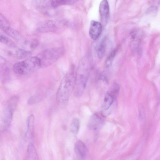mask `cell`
Segmentation results:
<instances>
[{"label": "cell", "mask_w": 160, "mask_h": 160, "mask_svg": "<svg viewBox=\"0 0 160 160\" xmlns=\"http://www.w3.org/2000/svg\"><path fill=\"white\" fill-rule=\"evenodd\" d=\"M76 68L72 65L62 80L57 92L56 100L61 108L65 107L74 90L75 82Z\"/></svg>", "instance_id": "obj_1"}, {"label": "cell", "mask_w": 160, "mask_h": 160, "mask_svg": "<svg viewBox=\"0 0 160 160\" xmlns=\"http://www.w3.org/2000/svg\"><path fill=\"white\" fill-rule=\"evenodd\" d=\"M86 55L80 61L76 71L75 85L74 89L75 96L80 97L86 88L90 67V59Z\"/></svg>", "instance_id": "obj_2"}, {"label": "cell", "mask_w": 160, "mask_h": 160, "mask_svg": "<svg viewBox=\"0 0 160 160\" xmlns=\"http://www.w3.org/2000/svg\"><path fill=\"white\" fill-rule=\"evenodd\" d=\"M65 50L63 47L48 49L41 52L37 56L41 68L51 65L62 56Z\"/></svg>", "instance_id": "obj_3"}, {"label": "cell", "mask_w": 160, "mask_h": 160, "mask_svg": "<svg viewBox=\"0 0 160 160\" xmlns=\"http://www.w3.org/2000/svg\"><path fill=\"white\" fill-rule=\"evenodd\" d=\"M39 59L37 56L30 57L14 64V72L19 75H26L34 72L41 68Z\"/></svg>", "instance_id": "obj_4"}, {"label": "cell", "mask_w": 160, "mask_h": 160, "mask_svg": "<svg viewBox=\"0 0 160 160\" xmlns=\"http://www.w3.org/2000/svg\"><path fill=\"white\" fill-rule=\"evenodd\" d=\"M18 104V102L14 100L9 99L8 101L2 117L1 126V130L2 131L7 130L10 126L14 112Z\"/></svg>", "instance_id": "obj_5"}, {"label": "cell", "mask_w": 160, "mask_h": 160, "mask_svg": "<svg viewBox=\"0 0 160 160\" xmlns=\"http://www.w3.org/2000/svg\"><path fill=\"white\" fill-rule=\"evenodd\" d=\"M2 30L6 34L14 39L23 48L25 46L27 41L26 40L21 34L16 30L9 26L3 28Z\"/></svg>", "instance_id": "obj_6"}, {"label": "cell", "mask_w": 160, "mask_h": 160, "mask_svg": "<svg viewBox=\"0 0 160 160\" xmlns=\"http://www.w3.org/2000/svg\"><path fill=\"white\" fill-rule=\"evenodd\" d=\"M104 121L102 118L97 114L92 115L90 118L88 123V128L92 130H97L102 127Z\"/></svg>", "instance_id": "obj_7"}, {"label": "cell", "mask_w": 160, "mask_h": 160, "mask_svg": "<svg viewBox=\"0 0 160 160\" xmlns=\"http://www.w3.org/2000/svg\"><path fill=\"white\" fill-rule=\"evenodd\" d=\"M99 11L101 23L103 25H105L109 14V6L107 0H103L101 2Z\"/></svg>", "instance_id": "obj_8"}, {"label": "cell", "mask_w": 160, "mask_h": 160, "mask_svg": "<svg viewBox=\"0 0 160 160\" xmlns=\"http://www.w3.org/2000/svg\"><path fill=\"white\" fill-rule=\"evenodd\" d=\"M102 30V25L101 23L94 20L91 21L89 33L92 39H97L101 34Z\"/></svg>", "instance_id": "obj_9"}, {"label": "cell", "mask_w": 160, "mask_h": 160, "mask_svg": "<svg viewBox=\"0 0 160 160\" xmlns=\"http://www.w3.org/2000/svg\"><path fill=\"white\" fill-rule=\"evenodd\" d=\"M74 149L77 156L80 159H84L87 153V147L84 143L80 140L77 141L75 144Z\"/></svg>", "instance_id": "obj_10"}, {"label": "cell", "mask_w": 160, "mask_h": 160, "mask_svg": "<svg viewBox=\"0 0 160 160\" xmlns=\"http://www.w3.org/2000/svg\"><path fill=\"white\" fill-rule=\"evenodd\" d=\"M34 117L33 114H30L28 117L27 121V129L25 134L26 137L29 139H32L34 136Z\"/></svg>", "instance_id": "obj_11"}, {"label": "cell", "mask_w": 160, "mask_h": 160, "mask_svg": "<svg viewBox=\"0 0 160 160\" xmlns=\"http://www.w3.org/2000/svg\"><path fill=\"white\" fill-rule=\"evenodd\" d=\"M13 54L14 56L19 59H26L31 56L32 52L30 51L25 49L20 48L17 46L14 48Z\"/></svg>", "instance_id": "obj_12"}, {"label": "cell", "mask_w": 160, "mask_h": 160, "mask_svg": "<svg viewBox=\"0 0 160 160\" xmlns=\"http://www.w3.org/2000/svg\"><path fill=\"white\" fill-rule=\"evenodd\" d=\"M27 158L28 160L38 159L35 147L32 143H29L28 146Z\"/></svg>", "instance_id": "obj_13"}, {"label": "cell", "mask_w": 160, "mask_h": 160, "mask_svg": "<svg viewBox=\"0 0 160 160\" xmlns=\"http://www.w3.org/2000/svg\"><path fill=\"white\" fill-rule=\"evenodd\" d=\"M115 99L108 92L105 94L102 108L104 111L108 110Z\"/></svg>", "instance_id": "obj_14"}, {"label": "cell", "mask_w": 160, "mask_h": 160, "mask_svg": "<svg viewBox=\"0 0 160 160\" xmlns=\"http://www.w3.org/2000/svg\"><path fill=\"white\" fill-rule=\"evenodd\" d=\"M107 43L106 38H103L98 46L97 52L98 56L99 58H102L105 54Z\"/></svg>", "instance_id": "obj_15"}, {"label": "cell", "mask_w": 160, "mask_h": 160, "mask_svg": "<svg viewBox=\"0 0 160 160\" xmlns=\"http://www.w3.org/2000/svg\"><path fill=\"white\" fill-rule=\"evenodd\" d=\"M39 28V30L41 32H47L55 30L57 28L55 24L52 21L45 22Z\"/></svg>", "instance_id": "obj_16"}, {"label": "cell", "mask_w": 160, "mask_h": 160, "mask_svg": "<svg viewBox=\"0 0 160 160\" xmlns=\"http://www.w3.org/2000/svg\"><path fill=\"white\" fill-rule=\"evenodd\" d=\"M80 126V120L77 118H73L70 125V130L74 134L76 135L78 132Z\"/></svg>", "instance_id": "obj_17"}, {"label": "cell", "mask_w": 160, "mask_h": 160, "mask_svg": "<svg viewBox=\"0 0 160 160\" xmlns=\"http://www.w3.org/2000/svg\"><path fill=\"white\" fill-rule=\"evenodd\" d=\"M78 0H52L51 4L53 7H57L62 5L71 4Z\"/></svg>", "instance_id": "obj_18"}, {"label": "cell", "mask_w": 160, "mask_h": 160, "mask_svg": "<svg viewBox=\"0 0 160 160\" xmlns=\"http://www.w3.org/2000/svg\"><path fill=\"white\" fill-rule=\"evenodd\" d=\"M118 50V48L114 49L107 57L105 62V66L107 68H108L111 65Z\"/></svg>", "instance_id": "obj_19"}, {"label": "cell", "mask_w": 160, "mask_h": 160, "mask_svg": "<svg viewBox=\"0 0 160 160\" xmlns=\"http://www.w3.org/2000/svg\"><path fill=\"white\" fill-rule=\"evenodd\" d=\"M0 42L6 45L10 48L16 46L14 42L11 39L1 34H0Z\"/></svg>", "instance_id": "obj_20"}, {"label": "cell", "mask_w": 160, "mask_h": 160, "mask_svg": "<svg viewBox=\"0 0 160 160\" xmlns=\"http://www.w3.org/2000/svg\"><path fill=\"white\" fill-rule=\"evenodd\" d=\"M119 90V87L118 84L115 83L112 85L108 92L116 99Z\"/></svg>", "instance_id": "obj_21"}, {"label": "cell", "mask_w": 160, "mask_h": 160, "mask_svg": "<svg viewBox=\"0 0 160 160\" xmlns=\"http://www.w3.org/2000/svg\"><path fill=\"white\" fill-rule=\"evenodd\" d=\"M9 22L7 18L2 14L0 13V29L4 27L9 26Z\"/></svg>", "instance_id": "obj_22"}, {"label": "cell", "mask_w": 160, "mask_h": 160, "mask_svg": "<svg viewBox=\"0 0 160 160\" xmlns=\"http://www.w3.org/2000/svg\"><path fill=\"white\" fill-rule=\"evenodd\" d=\"M42 99L41 97L38 95L31 97L28 99V102L29 104L32 105L38 103Z\"/></svg>", "instance_id": "obj_23"}, {"label": "cell", "mask_w": 160, "mask_h": 160, "mask_svg": "<svg viewBox=\"0 0 160 160\" xmlns=\"http://www.w3.org/2000/svg\"><path fill=\"white\" fill-rule=\"evenodd\" d=\"M39 44L38 40L36 39L31 40L29 42V47L31 49H35L38 46Z\"/></svg>", "instance_id": "obj_24"}, {"label": "cell", "mask_w": 160, "mask_h": 160, "mask_svg": "<svg viewBox=\"0 0 160 160\" xmlns=\"http://www.w3.org/2000/svg\"><path fill=\"white\" fill-rule=\"evenodd\" d=\"M8 69L6 67H0V77L3 78L8 73Z\"/></svg>", "instance_id": "obj_25"}, {"label": "cell", "mask_w": 160, "mask_h": 160, "mask_svg": "<svg viewBox=\"0 0 160 160\" xmlns=\"http://www.w3.org/2000/svg\"><path fill=\"white\" fill-rule=\"evenodd\" d=\"M6 64V60L0 55V67H3L5 66Z\"/></svg>", "instance_id": "obj_26"}]
</instances>
